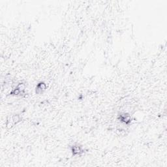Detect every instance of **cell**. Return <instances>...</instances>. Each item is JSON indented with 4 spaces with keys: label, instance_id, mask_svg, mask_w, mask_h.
<instances>
[{
    "label": "cell",
    "instance_id": "1",
    "mask_svg": "<svg viewBox=\"0 0 167 167\" xmlns=\"http://www.w3.org/2000/svg\"><path fill=\"white\" fill-rule=\"evenodd\" d=\"M24 91H25V86L24 84L20 83L13 90L10 94L14 95H21L24 94Z\"/></svg>",
    "mask_w": 167,
    "mask_h": 167
},
{
    "label": "cell",
    "instance_id": "3",
    "mask_svg": "<svg viewBox=\"0 0 167 167\" xmlns=\"http://www.w3.org/2000/svg\"><path fill=\"white\" fill-rule=\"evenodd\" d=\"M119 120L124 124H128L129 123L131 122V118L129 115H128L125 113H123L119 115Z\"/></svg>",
    "mask_w": 167,
    "mask_h": 167
},
{
    "label": "cell",
    "instance_id": "2",
    "mask_svg": "<svg viewBox=\"0 0 167 167\" xmlns=\"http://www.w3.org/2000/svg\"><path fill=\"white\" fill-rule=\"evenodd\" d=\"M71 152L73 155L75 156H80L84 153V149L82 147L78 144L73 145L71 147Z\"/></svg>",
    "mask_w": 167,
    "mask_h": 167
},
{
    "label": "cell",
    "instance_id": "4",
    "mask_svg": "<svg viewBox=\"0 0 167 167\" xmlns=\"http://www.w3.org/2000/svg\"><path fill=\"white\" fill-rule=\"evenodd\" d=\"M46 89V84L44 82H40L36 86V94H41Z\"/></svg>",
    "mask_w": 167,
    "mask_h": 167
}]
</instances>
